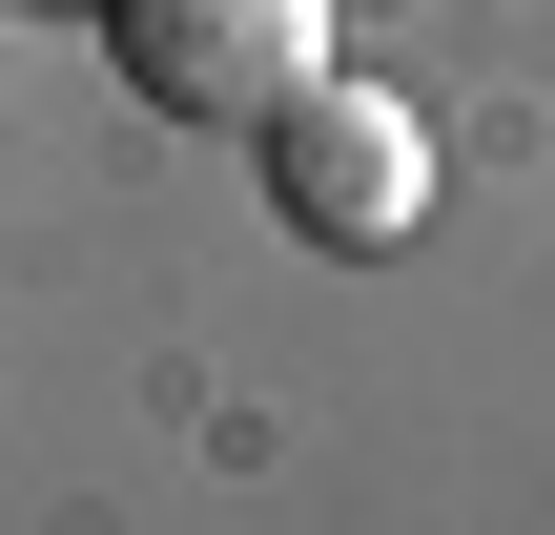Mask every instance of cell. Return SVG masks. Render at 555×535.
<instances>
[{
    "mask_svg": "<svg viewBox=\"0 0 555 535\" xmlns=\"http://www.w3.org/2000/svg\"><path fill=\"white\" fill-rule=\"evenodd\" d=\"M247 144H268V206H288L330 268H371V247H412V227H433V124H412L391 82H350V62H309Z\"/></svg>",
    "mask_w": 555,
    "mask_h": 535,
    "instance_id": "cell-1",
    "label": "cell"
},
{
    "mask_svg": "<svg viewBox=\"0 0 555 535\" xmlns=\"http://www.w3.org/2000/svg\"><path fill=\"white\" fill-rule=\"evenodd\" d=\"M103 62H124V103L247 144V124L330 62V0H103Z\"/></svg>",
    "mask_w": 555,
    "mask_h": 535,
    "instance_id": "cell-2",
    "label": "cell"
}]
</instances>
